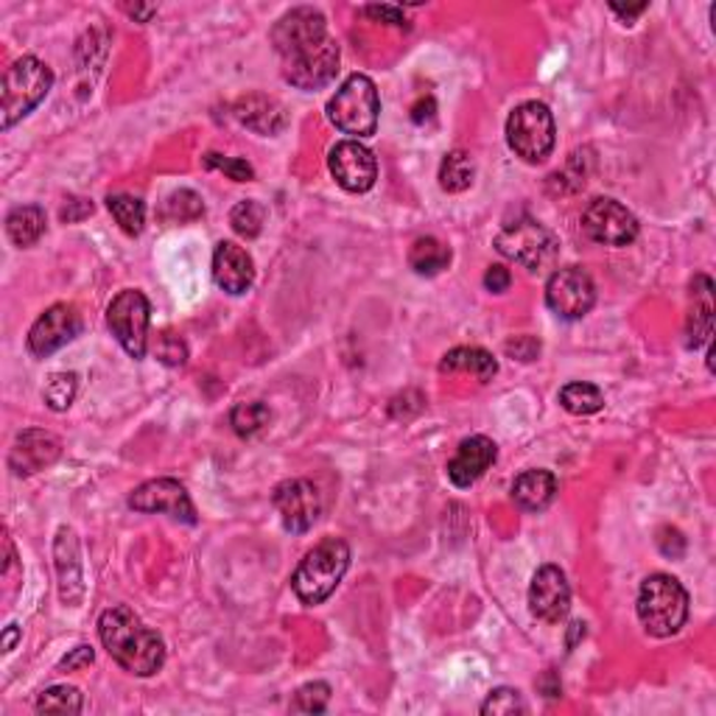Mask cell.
Listing matches in <instances>:
<instances>
[{"label": "cell", "mask_w": 716, "mask_h": 716, "mask_svg": "<svg viewBox=\"0 0 716 716\" xmlns=\"http://www.w3.org/2000/svg\"><path fill=\"white\" fill-rule=\"evenodd\" d=\"M98 639L109 658L134 678H152L166 664V644L132 608H109L98 619Z\"/></svg>", "instance_id": "1"}, {"label": "cell", "mask_w": 716, "mask_h": 716, "mask_svg": "<svg viewBox=\"0 0 716 716\" xmlns=\"http://www.w3.org/2000/svg\"><path fill=\"white\" fill-rule=\"evenodd\" d=\"M350 569V549L339 537H327L313 546L291 576V588L306 605H322L333 590L339 588Z\"/></svg>", "instance_id": "2"}, {"label": "cell", "mask_w": 716, "mask_h": 716, "mask_svg": "<svg viewBox=\"0 0 716 716\" xmlns=\"http://www.w3.org/2000/svg\"><path fill=\"white\" fill-rule=\"evenodd\" d=\"M639 619L655 639L680 633L689 619V590L669 574H653L641 582Z\"/></svg>", "instance_id": "3"}, {"label": "cell", "mask_w": 716, "mask_h": 716, "mask_svg": "<svg viewBox=\"0 0 716 716\" xmlns=\"http://www.w3.org/2000/svg\"><path fill=\"white\" fill-rule=\"evenodd\" d=\"M53 73L37 57H20L3 76V93H0V127L12 129L23 121L28 112L43 104V98L51 93Z\"/></svg>", "instance_id": "4"}, {"label": "cell", "mask_w": 716, "mask_h": 716, "mask_svg": "<svg viewBox=\"0 0 716 716\" xmlns=\"http://www.w3.org/2000/svg\"><path fill=\"white\" fill-rule=\"evenodd\" d=\"M378 116H381V98L378 87L365 73H353L336 96L327 102V118L339 132L353 134V138H370L378 129Z\"/></svg>", "instance_id": "5"}, {"label": "cell", "mask_w": 716, "mask_h": 716, "mask_svg": "<svg viewBox=\"0 0 716 716\" xmlns=\"http://www.w3.org/2000/svg\"><path fill=\"white\" fill-rule=\"evenodd\" d=\"M506 143L524 163H544L557 143L551 109L544 102H524L506 118Z\"/></svg>", "instance_id": "6"}, {"label": "cell", "mask_w": 716, "mask_h": 716, "mask_svg": "<svg viewBox=\"0 0 716 716\" xmlns=\"http://www.w3.org/2000/svg\"><path fill=\"white\" fill-rule=\"evenodd\" d=\"M496 250L510 258L512 263L529 268V272H540L554 261L557 241L544 224L529 216H521L506 224L504 230L496 236Z\"/></svg>", "instance_id": "7"}, {"label": "cell", "mask_w": 716, "mask_h": 716, "mask_svg": "<svg viewBox=\"0 0 716 716\" xmlns=\"http://www.w3.org/2000/svg\"><path fill=\"white\" fill-rule=\"evenodd\" d=\"M148 320H152V308L143 291L138 288H127L107 308V325L118 345L132 358L146 356L148 347Z\"/></svg>", "instance_id": "8"}, {"label": "cell", "mask_w": 716, "mask_h": 716, "mask_svg": "<svg viewBox=\"0 0 716 716\" xmlns=\"http://www.w3.org/2000/svg\"><path fill=\"white\" fill-rule=\"evenodd\" d=\"M336 71H339V45L333 37L306 45L300 51L283 57V79L291 87L306 90V93L331 84Z\"/></svg>", "instance_id": "9"}, {"label": "cell", "mask_w": 716, "mask_h": 716, "mask_svg": "<svg viewBox=\"0 0 716 716\" xmlns=\"http://www.w3.org/2000/svg\"><path fill=\"white\" fill-rule=\"evenodd\" d=\"M596 286L590 275L580 266L557 268L546 283V306L560 317V320H582L594 308Z\"/></svg>", "instance_id": "10"}, {"label": "cell", "mask_w": 716, "mask_h": 716, "mask_svg": "<svg viewBox=\"0 0 716 716\" xmlns=\"http://www.w3.org/2000/svg\"><path fill=\"white\" fill-rule=\"evenodd\" d=\"M582 230L605 247H626L639 238V218L616 199H594L582 213Z\"/></svg>", "instance_id": "11"}, {"label": "cell", "mask_w": 716, "mask_h": 716, "mask_svg": "<svg viewBox=\"0 0 716 716\" xmlns=\"http://www.w3.org/2000/svg\"><path fill=\"white\" fill-rule=\"evenodd\" d=\"M129 506L138 512H148V515L163 512V515H171L174 521H182V524H196V510L191 504V496L177 479L146 481L129 496Z\"/></svg>", "instance_id": "12"}, {"label": "cell", "mask_w": 716, "mask_h": 716, "mask_svg": "<svg viewBox=\"0 0 716 716\" xmlns=\"http://www.w3.org/2000/svg\"><path fill=\"white\" fill-rule=\"evenodd\" d=\"M333 179L347 193H367L378 179V163L367 146L358 141H342L331 148L327 157Z\"/></svg>", "instance_id": "13"}, {"label": "cell", "mask_w": 716, "mask_h": 716, "mask_svg": "<svg viewBox=\"0 0 716 716\" xmlns=\"http://www.w3.org/2000/svg\"><path fill=\"white\" fill-rule=\"evenodd\" d=\"M272 504H275L283 526L295 535L308 532L320 518V490L308 479H288L277 485Z\"/></svg>", "instance_id": "14"}, {"label": "cell", "mask_w": 716, "mask_h": 716, "mask_svg": "<svg viewBox=\"0 0 716 716\" xmlns=\"http://www.w3.org/2000/svg\"><path fill=\"white\" fill-rule=\"evenodd\" d=\"M82 333V317L68 302H57L39 317L28 331V350L37 358H48Z\"/></svg>", "instance_id": "15"}, {"label": "cell", "mask_w": 716, "mask_h": 716, "mask_svg": "<svg viewBox=\"0 0 716 716\" xmlns=\"http://www.w3.org/2000/svg\"><path fill=\"white\" fill-rule=\"evenodd\" d=\"M327 37V20L320 9L300 7L283 14L272 28V43H275L277 53L288 57V53L300 51L306 45L322 43Z\"/></svg>", "instance_id": "16"}, {"label": "cell", "mask_w": 716, "mask_h": 716, "mask_svg": "<svg viewBox=\"0 0 716 716\" xmlns=\"http://www.w3.org/2000/svg\"><path fill=\"white\" fill-rule=\"evenodd\" d=\"M529 608L537 619L560 621L569 616L571 608V588L565 574L557 565H544L537 569L529 585Z\"/></svg>", "instance_id": "17"}, {"label": "cell", "mask_w": 716, "mask_h": 716, "mask_svg": "<svg viewBox=\"0 0 716 716\" xmlns=\"http://www.w3.org/2000/svg\"><path fill=\"white\" fill-rule=\"evenodd\" d=\"M59 454H62V442L57 437L43 429H28L14 440L12 454H9V467L14 470V476H34L43 467L53 465Z\"/></svg>", "instance_id": "18"}, {"label": "cell", "mask_w": 716, "mask_h": 716, "mask_svg": "<svg viewBox=\"0 0 716 716\" xmlns=\"http://www.w3.org/2000/svg\"><path fill=\"white\" fill-rule=\"evenodd\" d=\"M213 281L227 295H243L255 281V263L238 243L222 241L213 252Z\"/></svg>", "instance_id": "19"}, {"label": "cell", "mask_w": 716, "mask_h": 716, "mask_svg": "<svg viewBox=\"0 0 716 716\" xmlns=\"http://www.w3.org/2000/svg\"><path fill=\"white\" fill-rule=\"evenodd\" d=\"M492 462H496V442L481 434L467 437L456 448L454 460L448 462V479L456 487H470L490 470Z\"/></svg>", "instance_id": "20"}, {"label": "cell", "mask_w": 716, "mask_h": 716, "mask_svg": "<svg viewBox=\"0 0 716 716\" xmlns=\"http://www.w3.org/2000/svg\"><path fill=\"white\" fill-rule=\"evenodd\" d=\"M236 118L247 129L258 134H281L288 127V116L283 109L281 102L275 98L263 96V93H252V96H243L236 102Z\"/></svg>", "instance_id": "21"}, {"label": "cell", "mask_w": 716, "mask_h": 716, "mask_svg": "<svg viewBox=\"0 0 716 716\" xmlns=\"http://www.w3.org/2000/svg\"><path fill=\"white\" fill-rule=\"evenodd\" d=\"M691 300H694V306H691L689 325H685V336H689L685 345L697 350V347L708 345L711 333H714V283H711V277L697 275L691 281Z\"/></svg>", "instance_id": "22"}, {"label": "cell", "mask_w": 716, "mask_h": 716, "mask_svg": "<svg viewBox=\"0 0 716 716\" xmlns=\"http://www.w3.org/2000/svg\"><path fill=\"white\" fill-rule=\"evenodd\" d=\"M557 479L549 470H524L518 479L512 481V499L521 510L540 512L554 501Z\"/></svg>", "instance_id": "23"}, {"label": "cell", "mask_w": 716, "mask_h": 716, "mask_svg": "<svg viewBox=\"0 0 716 716\" xmlns=\"http://www.w3.org/2000/svg\"><path fill=\"white\" fill-rule=\"evenodd\" d=\"M440 372H465V375H474L476 381L487 384L499 372V361L481 347H454L442 356Z\"/></svg>", "instance_id": "24"}, {"label": "cell", "mask_w": 716, "mask_h": 716, "mask_svg": "<svg viewBox=\"0 0 716 716\" xmlns=\"http://www.w3.org/2000/svg\"><path fill=\"white\" fill-rule=\"evenodd\" d=\"M45 232V211L37 205L14 207L7 216V236L14 247H32Z\"/></svg>", "instance_id": "25"}, {"label": "cell", "mask_w": 716, "mask_h": 716, "mask_svg": "<svg viewBox=\"0 0 716 716\" xmlns=\"http://www.w3.org/2000/svg\"><path fill=\"white\" fill-rule=\"evenodd\" d=\"M448 263H451V250L442 241H437V238L426 236L411 243L409 266L415 268L417 275L434 277L440 275L442 268H448Z\"/></svg>", "instance_id": "26"}, {"label": "cell", "mask_w": 716, "mask_h": 716, "mask_svg": "<svg viewBox=\"0 0 716 716\" xmlns=\"http://www.w3.org/2000/svg\"><path fill=\"white\" fill-rule=\"evenodd\" d=\"M474 177H476V163L470 154L462 152V148L445 154V160H442V166H440L442 191H448V193L467 191V188L474 186Z\"/></svg>", "instance_id": "27"}, {"label": "cell", "mask_w": 716, "mask_h": 716, "mask_svg": "<svg viewBox=\"0 0 716 716\" xmlns=\"http://www.w3.org/2000/svg\"><path fill=\"white\" fill-rule=\"evenodd\" d=\"M560 406H563L569 415L588 417L605 409V395H601L599 386L574 381V384H565L563 390H560Z\"/></svg>", "instance_id": "28"}, {"label": "cell", "mask_w": 716, "mask_h": 716, "mask_svg": "<svg viewBox=\"0 0 716 716\" xmlns=\"http://www.w3.org/2000/svg\"><path fill=\"white\" fill-rule=\"evenodd\" d=\"M107 207L127 236H141L143 224H146V207H143L141 199L127 196V193H116V196L107 199Z\"/></svg>", "instance_id": "29"}, {"label": "cell", "mask_w": 716, "mask_h": 716, "mask_svg": "<svg viewBox=\"0 0 716 716\" xmlns=\"http://www.w3.org/2000/svg\"><path fill=\"white\" fill-rule=\"evenodd\" d=\"M84 708V697L82 691L73 689V685H51V689H45L37 700V711L39 714H82Z\"/></svg>", "instance_id": "30"}, {"label": "cell", "mask_w": 716, "mask_h": 716, "mask_svg": "<svg viewBox=\"0 0 716 716\" xmlns=\"http://www.w3.org/2000/svg\"><path fill=\"white\" fill-rule=\"evenodd\" d=\"M268 420H272V411L261 401L238 403L236 409L230 411V426L238 437H255L258 431L266 429Z\"/></svg>", "instance_id": "31"}, {"label": "cell", "mask_w": 716, "mask_h": 716, "mask_svg": "<svg viewBox=\"0 0 716 716\" xmlns=\"http://www.w3.org/2000/svg\"><path fill=\"white\" fill-rule=\"evenodd\" d=\"M76 392H79L76 372H53V375L48 378V386H45L43 397L53 411H64L73 403Z\"/></svg>", "instance_id": "32"}, {"label": "cell", "mask_w": 716, "mask_h": 716, "mask_svg": "<svg viewBox=\"0 0 716 716\" xmlns=\"http://www.w3.org/2000/svg\"><path fill=\"white\" fill-rule=\"evenodd\" d=\"M263 218H266V211H263L258 202H252V199H243V202H238V205L232 207V213H230L232 230H236L241 238H258V236H261Z\"/></svg>", "instance_id": "33"}, {"label": "cell", "mask_w": 716, "mask_h": 716, "mask_svg": "<svg viewBox=\"0 0 716 716\" xmlns=\"http://www.w3.org/2000/svg\"><path fill=\"white\" fill-rule=\"evenodd\" d=\"M205 213V205H202V199L199 193L193 191H174L171 196L166 199V207H163V216L168 222H193Z\"/></svg>", "instance_id": "34"}, {"label": "cell", "mask_w": 716, "mask_h": 716, "mask_svg": "<svg viewBox=\"0 0 716 716\" xmlns=\"http://www.w3.org/2000/svg\"><path fill=\"white\" fill-rule=\"evenodd\" d=\"M331 703V685L322 683V680H313L306 683L291 700V711L295 714H322Z\"/></svg>", "instance_id": "35"}, {"label": "cell", "mask_w": 716, "mask_h": 716, "mask_svg": "<svg viewBox=\"0 0 716 716\" xmlns=\"http://www.w3.org/2000/svg\"><path fill=\"white\" fill-rule=\"evenodd\" d=\"M481 714L485 716H512V714H526V703L521 697L518 689H496L490 691V697L481 703Z\"/></svg>", "instance_id": "36"}, {"label": "cell", "mask_w": 716, "mask_h": 716, "mask_svg": "<svg viewBox=\"0 0 716 716\" xmlns=\"http://www.w3.org/2000/svg\"><path fill=\"white\" fill-rule=\"evenodd\" d=\"M205 166L224 171L230 179H236V182H250V179H255V171H252L250 163L238 160V157H222V154L211 152L205 154Z\"/></svg>", "instance_id": "37"}, {"label": "cell", "mask_w": 716, "mask_h": 716, "mask_svg": "<svg viewBox=\"0 0 716 716\" xmlns=\"http://www.w3.org/2000/svg\"><path fill=\"white\" fill-rule=\"evenodd\" d=\"M154 356L160 358L163 365L179 367V365H186L188 347H186V342L179 339V336H174V333H163L160 342H157V347H154Z\"/></svg>", "instance_id": "38"}, {"label": "cell", "mask_w": 716, "mask_h": 716, "mask_svg": "<svg viewBox=\"0 0 716 716\" xmlns=\"http://www.w3.org/2000/svg\"><path fill=\"white\" fill-rule=\"evenodd\" d=\"M504 353L512 358H518V361H535L540 356V342L535 336H515L504 345Z\"/></svg>", "instance_id": "39"}, {"label": "cell", "mask_w": 716, "mask_h": 716, "mask_svg": "<svg viewBox=\"0 0 716 716\" xmlns=\"http://www.w3.org/2000/svg\"><path fill=\"white\" fill-rule=\"evenodd\" d=\"M367 17L378 20V23H386V26H397V28H409L406 17H403L401 9L395 7H365Z\"/></svg>", "instance_id": "40"}, {"label": "cell", "mask_w": 716, "mask_h": 716, "mask_svg": "<svg viewBox=\"0 0 716 716\" xmlns=\"http://www.w3.org/2000/svg\"><path fill=\"white\" fill-rule=\"evenodd\" d=\"M93 660H96V653H93L90 646H76L71 655H64V658L59 660V671H79L93 664Z\"/></svg>", "instance_id": "41"}, {"label": "cell", "mask_w": 716, "mask_h": 716, "mask_svg": "<svg viewBox=\"0 0 716 716\" xmlns=\"http://www.w3.org/2000/svg\"><path fill=\"white\" fill-rule=\"evenodd\" d=\"M510 283H512V275H510V268H506V266H490V268H487V275H485L487 291H492V295H504L506 288H510Z\"/></svg>", "instance_id": "42"}, {"label": "cell", "mask_w": 716, "mask_h": 716, "mask_svg": "<svg viewBox=\"0 0 716 716\" xmlns=\"http://www.w3.org/2000/svg\"><path fill=\"white\" fill-rule=\"evenodd\" d=\"M434 112H437V104H434V98H420V102L415 104V107H411V121L415 123H429V121H434Z\"/></svg>", "instance_id": "43"}, {"label": "cell", "mask_w": 716, "mask_h": 716, "mask_svg": "<svg viewBox=\"0 0 716 716\" xmlns=\"http://www.w3.org/2000/svg\"><path fill=\"white\" fill-rule=\"evenodd\" d=\"M610 9H613V12L619 14L621 20H626V23H630V20H635L639 14H644L649 7H646V3H639V7H619V3H610Z\"/></svg>", "instance_id": "44"}, {"label": "cell", "mask_w": 716, "mask_h": 716, "mask_svg": "<svg viewBox=\"0 0 716 716\" xmlns=\"http://www.w3.org/2000/svg\"><path fill=\"white\" fill-rule=\"evenodd\" d=\"M17 639H20L17 624H9L7 626V635H3V653H12L14 644H17Z\"/></svg>", "instance_id": "45"}, {"label": "cell", "mask_w": 716, "mask_h": 716, "mask_svg": "<svg viewBox=\"0 0 716 716\" xmlns=\"http://www.w3.org/2000/svg\"><path fill=\"white\" fill-rule=\"evenodd\" d=\"M123 9H127V12H129V14H132V17H138V20H143V23H146V20H148V17H152V14H154V12H157V9H154V7H123Z\"/></svg>", "instance_id": "46"}]
</instances>
